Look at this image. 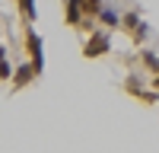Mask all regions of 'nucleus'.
<instances>
[{"instance_id": "nucleus-1", "label": "nucleus", "mask_w": 159, "mask_h": 153, "mask_svg": "<svg viewBox=\"0 0 159 153\" xmlns=\"http://www.w3.org/2000/svg\"><path fill=\"white\" fill-rule=\"evenodd\" d=\"M29 54H32V70L42 73L45 70V54H42V38L35 32H29Z\"/></svg>"}, {"instance_id": "nucleus-2", "label": "nucleus", "mask_w": 159, "mask_h": 153, "mask_svg": "<svg viewBox=\"0 0 159 153\" xmlns=\"http://www.w3.org/2000/svg\"><path fill=\"white\" fill-rule=\"evenodd\" d=\"M105 51H108V35H105V32L92 35L86 42V58H99V54H105Z\"/></svg>"}, {"instance_id": "nucleus-3", "label": "nucleus", "mask_w": 159, "mask_h": 153, "mask_svg": "<svg viewBox=\"0 0 159 153\" xmlns=\"http://www.w3.org/2000/svg\"><path fill=\"white\" fill-rule=\"evenodd\" d=\"M80 10H83V7H80V0H67V22H70V26L80 22Z\"/></svg>"}, {"instance_id": "nucleus-4", "label": "nucleus", "mask_w": 159, "mask_h": 153, "mask_svg": "<svg viewBox=\"0 0 159 153\" xmlns=\"http://www.w3.org/2000/svg\"><path fill=\"white\" fill-rule=\"evenodd\" d=\"M32 73H35V70H32V64H25V67H19V70H16V86H25V83L32 80Z\"/></svg>"}, {"instance_id": "nucleus-5", "label": "nucleus", "mask_w": 159, "mask_h": 153, "mask_svg": "<svg viewBox=\"0 0 159 153\" xmlns=\"http://www.w3.org/2000/svg\"><path fill=\"white\" fill-rule=\"evenodd\" d=\"M99 13H102V22H108V26H118V22H121V16H118L115 10H108V7H102Z\"/></svg>"}, {"instance_id": "nucleus-6", "label": "nucleus", "mask_w": 159, "mask_h": 153, "mask_svg": "<svg viewBox=\"0 0 159 153\" xmlns=\"http://www.w3.org/2000/svg\"><path fill=\"white\" fill-rule=\"evenodd\" d=\"M19 10L25 13V19H35V0H19Z\"/></svg>"}, {"instance_id": "nucleus-7", "label": "nucleus", "mask_w": 159, "mask_h": 153, "mask_svg": "<svg viewBox=\"0 0 159 153\" xmlns=\"http://www.w3.org/2000/svg\"><path fill=\"white\" fill-rule=\"evenodd\" d=\"M80 7L86 13H96V10H102V0H80Z\"/></svg>"}, {"instance_id": "nucleus-8", "label": "nucleus", "mask_w": 159, "mask_h": 153, "mask_svg": "<svg viewBox=\"0 0 159 153\" xmlns=\"http://www.w3.org/2000/svg\"><path fill=\"white\" fill-rule=\"evenodd\" d=\"M143 61H147L153 70H159V58H156V54H150V51H147V54H143Z\"/></svg>"}, {"instance_id": "nucleus-9", "label": "nucleus", "mask_w": 159, "mask_h": 153, "mask_svg": "<svg viewBox=\"0 0 159 153\" xmlns=\"http://www.w3.org/2000/svg\"><path fill=\"white\" fill-rule=\"evenodd\" d=\"M3 76H10V64H7V61H0V80H3Z\"/></svg>"}, {"instance_id": "nucleus-10", "label": "nucleus", "mask_w": 159, "mask_h": 153, "mask_svg": "<svg viewBox=\"0 0 159 153\" xmlns=\"http://www.w3.org/2000/svg\"><path fill=\"white\" fill-rule=\"evenodd\" d=\"M3 54H7V51H3V48H0V61H3Z\"/></svg>"}, {"instance_id": "nucleus-11", "label": "nucleus", "mask_w": 159, "mask_h": 153, "mask_svg": "<svg viewBox=\"0 0 159 153\" xmlns=\"http://www.w3.org/2000/svg\"><path fill=\"white\" fill-rule=\"evenodd\" d=\"M156 86H159V80H156Z\"/></svg>"}]
</instances>
